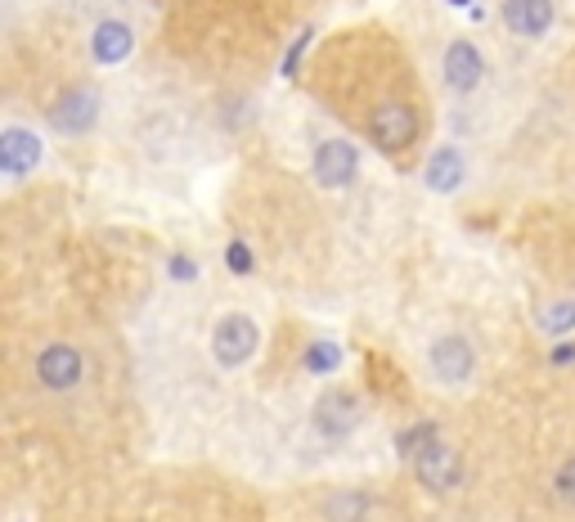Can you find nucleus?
Instances as JSON below:
<instances>
[{
    "mask_svg": "<svg viewBox=\"0 0 575 522\" xmlns=\"http://www.w3.org/2000/svg\"><path fill=\"white\" fill-rule=\"evenodd\" d=\"M310 90L391 162H405L423 140L427 109L418 77L400 55V41H387L378 28H347L319 46Z\"/></svg>",
    "mask_w": 575,
    "mask_h": 522,
    "instance_id": "obj_1",
    "label": "nucleus"
},
{
    "mask_svg": "<svg viewBox=\"0 0 575 522\" xmlns=\"http://www.w3.org/2000/svg\"><path fill=\"white\" fill-rule=\"evenodd\" d=\"M32 378L46 392H72L86 383V352L68 338H54L32 356Z\"/></svg>",
    "mask_w": 575,
    "mask_h": 522,
    "instance_id": "obj_2",
    "label": "nucleus"
},
{
    "mask_svg": "<svg viewBox=\"0 0 575 522\" xmlns=\"http://www.w3.org/2000/svg\"><path fill=\"white\" fill-rule=\"evenodd\" d=\"M257 343H261V329H257V321L252 316H220L216 325H211V361L220 365V370H239L244 361H252V352H257Z\"/></svg>",
    "mask_w": 575,
    "mask_h": 522,
    "instance_id": "obj_3",
    "label": "nucleus"
},
{
    "mask_svg": "<svg viewBox=\"0 0 575 522\" xmlns=\"http://www.w3.org/2000/svg\"><path fill=\"white\" fill-rule=\"evenodd\" d=\"M427 365H432V378L445 383V387H464L477 370V352L464 334H440L432 347H427Z\"/></svg>",
    "mask_w": 575,
    "mask_h": 522,
    "instance_id": "obj_4",
    "label": "nucleus"
},
{
    "mask_svg": "<svg viewBox=\"0 0 575 522\" xmlns=\"http://www.w3.org/2000/svg\"><path fill=\"white\" fill-rule=\"evenodd\" d=\"M440 77H445V86H449L454 95H473V90L486 81V55H482V46L468 41V37H454V41L445 46Z\"/></svg>",
    "mask_w": 575,
    "mask_h": 522,
    "instance_id": "obj_5",
    "label": "nucleus"
},
{
    "mask_svg": "<svg viewBox=\"0 0 575 522\" xmlns=\"http://www.w3.org/2000/svg\"><path fill=\"white\" fill-rule=\"evenodd\" d=\"M360 171V149L351 140H324L315 145V162H310V176L319 189H347Z\"/></svg>",
    "mask_w": 575,
    "mask_h": 522,
    "instance_id": "obj_6",
    "label": "nucleus"
},
{
    "mask_svg": "<svg viewBox=\"0 0 575 522\" xmlns=\"http://www.w3.org/2000/svg\"><path fill=\"white\" fill-rule=\"evenodd\" d=\"M95 118H99V90H95L90 81H72V86L59 95V104L50 109V127L63 131V136L90 131Z\"/></svg>",
    "mask_w": 575,
    "mask_h": 522,
    "instance_id": "obj_7",
    "label": "nucleus"
},
{
    "mask_svg": "<svg viewBox=\"0 0 575 522\" xmlns=\"http://www.w3.org/2000/svg\"><path fill=\"white\" fill-rule=\"evenodd\" d=\"M356 424H360V396H356V392L333 387V392H324V396L315 401V433H319V437L341 442V437L356 433Z\"/></svg>",
    "mask_w": 575,
    "mask_h": 522,
    "instance_id": "obj_8",
    "label": "nucleus"
},
{
    "mask_svg": "<svg viewBox=\"0 0 575 522\" xmlns=\"http://www.w3.org/2000/svg\"><path fill=\"white\" fill-rule=\"evenodd\" d=\"M414 473L423 477L427 491H454L458 482H464V460H458V451L440 437H432L418 455H414Z\"/></svg>",
    "mask_w": 575,
    "mask_h": 522,
    "instance_id": "obj_9",
    "label": "nucleus"
},
{
    "mask_svg": "<svg viewBox=\"0 0 575 522\" xmlns=\"http://www.w3.org/2000/svg\"><path fill=\"white\" fill-rule=\"evenodd\" d=\"M499 19L513 37H526V41H539L548 37L557 10H553V0H504L499 6Z\"/></svg>",
    "mask_w": 575,
    "mask_h": 522,
    "instance_id": "obj_10",
    "label": "nucleus"
},
{
    "mask_svg": "<svg viewBox=\"0 0 575 522\" xmlns=\"http://www.w3.org/2000/svg\"><path fill=\"white\" fill-rule=\"evenodd\" d=\"M131 55H136V32H131L127 19H103V23H95V32H90V59H95V63L118 68V63H127Z\"/></svg>",
    "mask_w": 575,
    "mask_h": 522,
    "instance_id": "obj_11",
    "label": "nucleus"
},
{
    "mask_svg": "<svg viewBox=\"0 0 575 522\" xmlns=\"http://www.w3.org/2000/svg\"><path fill=\"white\" fill-rule=\"evenodd\" d=\"M37 162H41V140L23 127H6V136H0V171H6L10 180H19Z\"/></svg>",
    "mask_w": 575,
    "mask_h": 522,
    "instance_id": "obj_12",
    "label": "nucleus"
},
{
    "mask_svg": "<svg viewBox=\"0 0 575 522\" xmlns=\"http://www.w3.org/2000/svg\"><path fill=\"white\" fill-rule=\"evenodd\" d=\"M464 176H468V162H464V154H458L454 145L432 149V158L423 167V185L436 189V194H454L458 185H464Z\"/></svg>",
    "mask_w": 575,
    "mask_h": 522,
    "instance_id": "obj_13",
    "label": "nucleus"
},
{
    "mask_svg": "<svg viewBox=\"0 0 575 522\" xmlns=\"http://www.w3.org/2000/svg\"><path fill=\"white\" fill-rule=\"evenodd\" d=\"M535 325H539V334H548V338H566V334L575 329V297H557V302L539 306Z\"/></svg>",
    "mask_w": 575,
    "mask_h": 522,
    "instance_id": "obj_14",
    "label": "nucleus"
},
{
    "mask_svg": "<svg viewBox=\"0 0 575 522\" xmlns=\"http://www.w3.org/2000/svg\"><path fill=\"white\" fill-rule=\"evenodd\" d=\"M365 509H369V495L341 491V495H328V500H324V522H360Z\"/></svg>",
    "mask_w": 575,
    "mask_h": 522,
    "instance_id": "obj_15",
    "label": "nucleus"
},
{
    "mask_svg": "<svg viewBox=\"0 0 575 522\" xmlns=\"http://www.w3.org/2000/svg\"><path fill=\"white\" fill-rule=\"evenodd\" d=\"M337 365H341V347H337V343H324V338L310 343V352H306V361H301L306 374H333Z\"/></svg>",
    "mask_w": 575,
    "mask_h": 522,
    "instance_id": "obj_16",
    "label": "nucleus"
},
{
    "mask_svg": "<svg viewBox=\"0 0 575 522\" xmlns=\"http://www.w3.org/2000/svg\"><path fill=\"white\" fill-rule=\"evenodd\" d=\"M225 266H229V275H252L257 270V253H252V244L244 235H235L225 244Z\"/></svg>",
    "mask_w": 575,
    "mask_h": 522,
    "instance_id": "obj_17",
    "label": "nucleus"
},
{
    "mask_svg": "<svg viewBox=\"0 0 575 522\" xmlns=\"http://www.w3.org/2000/svg\"><path fill=\"white\" fill-rule=\"evenodd\" d=\"M436 437V424L432 420H423V424H414V429H405V433H396V455H405V460H414L427 442Z\"/></svg>",
    "mask_w": 575,
    "mask_h": 522,
    "instance_id": "obj_18",
    "label": "nucleus"
},
{
    "mask_svg": "<svg viewBox=\"0 0 575 522\" xmlns=\"http://www.w3.org/2000/svg\"><path fill=\"white\" fill-rule=\"evenodd\" d=\"M553 495H557L566 509H575V455L562 460V469L553 473Z\"/></svg>",
    "mask_w": 575,
    "mask_h": 522,
    "instance_id": "obj_19",
    "label": "nucleus"
},
{
    "mask_svg": "<svg viewBox=\"0 0 575 522\" xmlns=\"http://www.w3.org/2000/svg\"><path fill=\"white\" fill-rule=\"evenodd\" d=\"M548 365H553V370H562V365H575V343H562V347H553Z\"/></svg>",
    "mask_w": 575,
    "mask_h": 522,
    "instance_id": "obj_20",
    "label": "nucleus"
},
{
    "mask_svg": "<svg viewBox=\"0 0 575 522\" xmlns=\"http://www.w3.org/2000/svg\"><path fill=\"white\" fill-rule=\"evenodd\" d=\"M171 275H176V279H194V275H198V266H194L189 257H176V262H171Z\"/></svg>",
    "mask_w": 575,
    "mask_h": 522,
    "instance_id": "obj_21",
    "label": "nucleus"
},
{
    "mask_svg": "<svg viewBox=\"0 0 575 522\" xmlns=\"http://www.w3.org/2000/svg\"><path fill=\"white\" fill-rule=\"evenodd\" d=\"M449 6H473V0H449Z\"/></svg>",
    "mask_w": 575,
    "mask_h": 522,
    "instance_id": "obj_22",
    "label": "nucleus"
}]
</instances>
